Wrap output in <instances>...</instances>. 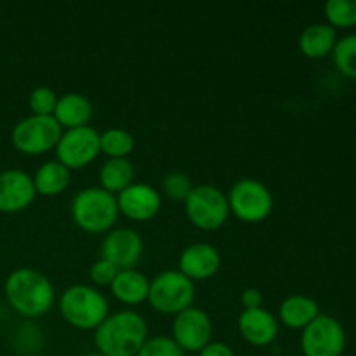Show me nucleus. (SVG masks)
Masks as SVG:
<instances>
[{
	"label": "nucleus",
	"instance_id": "27",
	"mask_svg": "<svg viewBox=\"0 0 356 356\" xmlns=\"http://www.w3.org/2000/svg\"><path fill=\"white\" fill-rule=\"evenodd\" d=\"M56 103H58V94L47 86L35 87L28 96V106H30L31 115L49 117L54 113Z\"/></svg>",
	"mask_w": 356,
	"mask_h": 356
},
{
	"label": "nucleus",
	"instance_id": "10",
	"mask_svg": "<svg viewBox=\"0 0 356 356\" xmlns=\"http://www.w3.org/2000/svg\"><path fill=\"white\" fill-rule=\"evenodd\" d=\"M99 134L101 132H97L90 125L63 131L54 148L58 162H61L70 170L89 165L101 153Z\"/></svg>",
	"mask_w": 356,
	"mask_h": 356
},
{
	"label": "nucleus",
	"instance_id": "6",
	"mask_svg": "<svg viewBox=\"0 0 356 356\" xmlns=\"http://www.w3.org/2000/svg\"><path fill=\"white\" fill-rule=\"evenodd\" d=\"M148 301L156 312L176 316L193 306L195 284L179 270H165L149 282Z\"/></svg>",
	"mask_w": 356,
	"mask_h": 356
},
{
	"label": "nucleus",
	"instance_id": "22",
	"mask_svg": "<svg viewBox=\"0 0 356 356\" xmlns=\"http://www.w3.org/2000/svg\"><path fill=\"white\" fill-rule=\"evenodd\" d=\"M136 179V167L129 159H108L99 169L101 188L118 195Z\"/></svg>",
	"mask_w": 356,
	"mask_h": 356
},
{
	"label": "nucleus",
	"instance_id": "18",
	"mask_svg": "<svg viewBox=\"0 0 356 356\" xmlns=\"http://www.w3.org/2000/svg\"><path fill=\"white\" fill-rule=\"evenodd\" d=\"M320 315L318 302L305 294H292L278 308V322L289 329H305Z\"/></svg>",
	"mask_w": 356,
	"mask_h": 356
},
{
	"label": "nucleus",
	"instance_id": "14",
	"mask_svg": "<svg viewBox=\"0 0 356 356\" xmlns=\"http://www.w3.org/2000/svg\"><path fill=\"white\" fill-rule=\"evenodd\" d=\"M118 212L132 221H149L162 209V195L155 186L146 183H132L117 195Z\"/></svg>",
	"mask_w": 356,
	"mask_h": 356
},
{
	"label": "nucleus",
	"instance_id": "7",
	"mask_svg": "<svg viewBox=\"0 0 356 356\" xmlns=\"http://www.w3.org/2000/svg\"><path fill=\"white\" fill-rule=\"evenodd\" d=\"M229 212L243 222H261L273 211L270 188L254 177H242L228 191Z\"/></svg>",
	"mask_w": 356,
	"mask_h": 356
},
{
	"label": "nucleus",
	"instance_id": "9",
	"mask_svg": "<svg viewBox=\"0 0 356 356\" xmlns=\"http://www.w3.org/2000/svg\"><path fill=\"white\" fill-rule=\"evenodd\" d=\"M346 348V332L337 318L320 313L302 329L301 350L305 356H341Z\"/></svg>",
	"mask_w": 356,
	"mask_h": 356
},
{
	"label": "nucleus",
	"instance_id": "16",
	"mask_svg": "<svg viewBox=\"0 0 356 356\" xmlns=\"http://www.w3.org/2000/svg\"><path fill=\"white\" fill-rule=\"evenodd\" d=\"M278 318L266 308L242 309L238 316V332L252 346H268L278 336Z\"/></svg>",
	"mask_w": 356,
	"mask_h": 356
},
{
	"label": "nucleus",
	"instance_id": "11",
	"mask_svg": "<svg viewBox=\"0 0 356 356\" xmlns=\"http://www.w3.org/2000/svg\"><path fill=\"white\" fill-rule=\"evenodd\" d=\"M172 339L183 351L200 353L212 339V320L197 306L177 313L172 322Z\"/></svg>",
	"mask_w": 356,
	"mask_h": 356
},
{
	"label": "nucleus",
	"instance_id": "31",
	"mask_svg": "<svg viewBox=\"0 0 356 356\" xmlns=\"http://www.w3.org/2000/svg\"><path fill=\"white\" fill-rule=\"evenodd\" d=\"M198 356H235L232 348L221 341H211L204 350L198 353Z\"/></svg>",
	"mask_w": 356,
	"mask_h": 356
},
{
	"label": "nucleus",
	"instance_id": "19",
	"mask_svg": "<svg viewBox=\"0 0 356 356\" xmlns=\"http://www.w3.org/2000/svg\"><path fill=\"white\" fill-rule=\"evenodd\" d=\"M110 287L115 298L124 305L136 306L141 305L143 301H148L149 280L145 273L138 271L136 268L118 271Z\"/></svg>",
	"mask_w": 356,
	"mask_h": 356
},
{
	"label": "nucleus",
	"instance_id": "28",
	"mask_svg": "<svg viewBox=\"0 0 356 356\" xmlns=\"http://www.w3.org/2000/svg\"><path fill=\"white\" fill-rule=\"evenodd\" d=\"M138 356H184V351L177 346L172 337L155 336L146 339Z\"/></svg>",
	"mask_w": 356,
	"mask_h": 356
},
{
	"label": "nucleus",
	"instance_id": "32",
	"mask_svg": "<svg viewBox=\"0 0 356 356\" xmlns=\"http://www.w3.org/2000/svg\"><path fill=\"white\" fill-rule=\"evenodd\" d=\"M82 356H103V355L97 353V351H96V353H86V355H82Z\"/></svg>",
	"mask_w": 356,
	"mask_h": 356
},
{
	"label": "nucleus",
	"instance_id": "17",
	"mask_svg": "<svg viewBox=\"0 0 356 356\" xmlns=\"http://www.w3.org/2000/svg\"><path fill=\"white\" fill-rule=\"evenodd\" d=\"M92 113V103H90L89 97L80 92H66L63 96H58V103H56L52 117L66 131V129L89 125Z\"/></svg>",
	"mask_w": 356,
	"mask_h": 356
},
{
	"label": "nucleus",
	"instance_id": "15",
	"mask_svg": "<svg viewBox=\"0 0 356 356\" xmlns=\"http://www.w3.org/2000/svg\"><path fill=\"white\" fill-rule=\"evenodd\" d=\"M219 268H221V256L211 243H191L179 254V271L193 284L212 278Z\"/></svg>",
	"mask_w": 356,
	"mask_h": 356
},
{
	"label": "nucleus",
	"instance_id": "29",
	"mask_svg": "<svg viewBox=\"0 0 356 356\" xmlns=\"http://www.w3.org/2000/svg\"><path fill=\"white\" fill-rule=\"evenodd\" d=\"M118 271L120 270H118L115 264H111L110 261L99 257V259L94 261L92 266H90L89 277L94 285H97V287H106V285H111V282L115 280Z\"/></svg>",
	"mask_w": 356,
	"mask_h": 356
},
{
	"label": "nucleus",
	"instance_id": "8",
	"mask_svg": "<svg viewBox=\"0 0 356 356\" xmlns=\"http://www.w3.org/2000/svg\"><path fill=\"white\" fill-rule=\"evenodd\" d=\"M61 134L63 127L52 115L49 117L30 115L14 125L10 132V143L17 152L24 155H42L56 148Z\"/></svg>",
	"mask_w": 356,
	"mask_h": 356
},
{
	"label": "nucleus",
	"instance_id": "23",
	"mask_svg": "<svg viewBox=\"0 0 356 356\" xmlns=\"http://www.w3.org/2000/svg\"><path fill=\"white\" fill-rule=\"evenodd\" d=\"M99 145L108 159H129L136 141L127 129L110 127L99 134Z\"/></svg>",
	"mask_w": 356,
	"mask_h": 356
},
{
	"label": "nucleus",
	"instance_id": "2",
	"mask_svg": "<svg viewBox=\"0 0 356 356\" xmlns=\"http://www.w3.org/2000/svg\"><path fill=\"white\" fill-rule=\"evenodd\" d=\"M3 294L10 308L26 318H37L52 308L56 291L52 282L33 268H17L3 284Z\"/></svg>",
	"mask_w": 356,
	"mask_h": 356
},
{
	"label": "nucleus",
	"instance_id": "3",
	"mask_svg": "<svg viewBox=\"0 0 356 356\" xmlns=\"http://www.w3.org/2000/svg\"><path fill=\"white\" fill-rule=\"evenodd\" d=\"M59 312L66 323L80 330H96L106 320L110 306L103 292L92 285L76 284L63 291Z\"/></svg>",
	"mask_w": 356,
	"mask_h": 356
},
{
	"label": "nucleus",
	"instance_id": "13",
	"mask_svg": "<svg viewBox=\"0 0 356 356\" xmlns=\"http://www.w3.org/2000/svg\"><path fill=\"white\" fill-rule=\"evenodd\" d=\"M37 197L33 177L21 169L0 170V212L17 214Z\"/></svg>",
	"mask_w": 356,
	"mask_h": 356
},
{
	"label": "nucleus",
	"instance_id": "21",
	"mask_svg": "<svg viewBox=\"0 0 356 356\" xmlns=\"http://www.w3.org/2000/svg\"><path fill=\"white\" fill-rule=\"evenodd\" d=\"M70 177H72V170L66 169L58 160L44 162L38 167L33 176V184L35 190H37V195L56 197V195L63 193L68 188Z\"/></svg>",
	"mask_w": 356,
	"mask_h": 356
},
{
	"label": "nucleus",
	"instance_id": "24",
	"mask_svg": "<svg viewBox=\"0 0 356 356\" xmlns=\"http://www.w3.org/2000/svg\"><path fill=\"white\" fill-rule=\"evenodd\" d=\"M334 65L343 75L356 79V33L337 38L332 51Z\"/></svg>",
	"mask_w": 356,
	"mask_h": 356
},
{
	"label": "nucleus",
	"instance_id": "1",
	"mask_svg": "<svg viewBox=\"0 0 356 356\" xmlns=\"http://www.w3.org/2000/svg\"><path fill=\"white\" fill-rule=\"evenodd\" d=\"M148 339V323L145 316L132 309L108 315L94 330V344L103 356H138Z\"/></svg>",
	"mask_w": 356,
	"mask_h": 356
},
{
	"label": "nucleus",
	"instance_id": "26",
	"mask_svg": "<svg viewBox=\"0 0 356 356\" xmlns=\"http://www.w3.org/2000/svg\"><path fill=\"white\" fill-rule=\"evenodd\" d=\"M160 195L170 198L174 202H184L188 198V195L191 193V190L195 188L193 181H191L190 176H186L184 172H174L165 174L162 177V183H160Z\"/></svg>",
	"mask_w": 356,
	"mask_h": 356
},
{
	"label": "nucleus",
	"instance_id": "12",
	"mask_svg": "<svg viewBox=\"0 0 356 356\" xmlns=\"http://www.w3.org/2000/svg\"><path fill=\"white\" fill-rule=\"evenodd\" d=\"M145 250L141 235L132 228L110 229L101 243V257L118 270H131L139 263Z\"/></svg>",
	"mask_w": 356,
	"mask_h": 356
},
{
	"label": "nucleus",
	"instance_id": "4",
	"mask_svg": "<svg viewBox=\"0 0 356 356\" xmlns=\"http://www.w3.org/2000/svg\"><path fill=\"white\" fill-rule=\"evenodd\" d=\"M117 195L101 186L80 190L72 200L73 222L87 233H106L118 218Z\"/></svg>",
	"mask_w": 356,
	"mask_h": 356
},
{
	"label": "nucleus",
	"instance_id": "5",
	"mask_svg": "<svg viewBox=\"0 0 356 356\" xmlns=\"http://www.w3.org/2000/svg\"><path fill=\"white\" fill-rule=\"evenodd\" d=\"M184 211L191 225L204 232H214L228 221V197L214 184H197L184 200Z\"/></svg>",
	"mask_w": 356,
	"mask_h": 356
},
{
	"label": "nucleus",
	"instance_id": "20",
	"mask_svg": "<svg viewBox=\"0 0 356 356\" xmlns=\"http://www.w3.org/2000/svg\"><path fill=\"white\" fill-rule=\"evenodd\" d=\"M337 42L336 28L329 23H313L299 35V49L305 56L312 59L325 58L334 51Z\"/></svg>",
	"mask_w": 356,
	"mask_h": 356
},
{
	"label": "nucleus",
	"instance_id": "30",
	"mask_svg": "<svg viewBox=\"0 0 356 356\" xmlns=\"http://www.w3.org/2000/svg\"><path fill=\"white\" fill-rule=\"evenodd\" d=\"M240 302H242L243 309L261 308V306H263V294H261L259 289L247 287L243 289L242 294H240Z\"/></svg>",
	"mask_w": 356,
	"mask_h": 356
},
{
	"label": "nucleus",
	"instance_id": "25",
	"mask_svg": "<svg viewBox=\"0 0 356 356\" xmlns=\"http://www.w3.org/2000/svg\"><path fill=\"white\" fill-rule=\"evenodd\" d=\"M325 17L332 28H350L356 24V0H329Z\"/></svg>",
	"mask_w": 356,
	"mask_h": 356
}]
</instances>
